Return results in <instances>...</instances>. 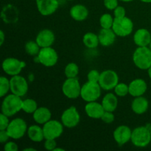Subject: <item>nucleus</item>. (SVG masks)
<instances>
[{
  "label": "nucleus",
  "instance_id": "4c0bfd02",
  "mask_svg": "<svg viewBox=\"0 0 151 151\" xmlns=\"http://www.w3.org/2000/svg\"><path fill=\"white\" fill-rule=\"evenodd\" d=\"M114 14L115 18H123L125 16V10L122 6H117L114 10Z\"/></svg>",
  "mask_w": 151,
  "mask_h": 151
},
{
  "label": "nucleus",
  "instance_id": "20e7f679",
  "mask_svg": "<svg viewBox=\"0 0 151 151\" xmlns=\"http://www.w3.org/2000/svg\"><path fill=\"white\" fill-rule=\"evenodd\" d=\"M101 88L98 83L88 81L81 87V97L88 103L96 101L101 95Z\"/></svg>",
  "mask_w": 151,
  "mask_h": 151
},
{
  "label": "nucleus",
  "instance_id": "7c9ffc66",
  "mask_svg": "<svg viewBox=\"0 0 151 151\" xmlns=\"http://www.w3.org/2000/svg\"><path fill=\"white\" fill-rule=\"evenodd\" d=\"M10 90V81L5 77L0 78V97H3Z\"/></svg>",
  "mask_w": 151,
  "mask_h": 151
},
{
  "label": "nucleus",
  "instance_id": "1a4fd4ad",
  "mask_svg": "<svg viewBox=\"0 0 151 151\" xmlns=\"http://www.w3.org/2000/svg\"><path fill=\"white\" fill-rule=\"evenodd\" d=\"M119 81L118 75L113 70H106L100 74L98 83L103 89L109 91L116 87Z\"/></svg>",
  "mask_w": 151,
  "mask_h": 151
},
{
  "label": "nucleus",
  "instance_id": "4be33fe9",
  "mask_svg": "<svg viewBox=\"0 0 151 151\" xmlns=\"http://www.w3.org/2000/svg\"><path fill=\"white\" fill-rule=\"evenodd\" d=\"M70 16L75 20L82 22L88 17V10L83 4H76L70 9Z\"/></svg>",
  "mask_w": 151,
  "mask_h": 151
},
{
  "label": "nucleus",
  "instance_id": "79ce46f5",
  "mask_svg": "<svg viewBox=\"0 0 151 151\" xmlns=\"http://www.w3.org/2000/svg\"><path fill=\"white\" fill-rule=\"evenodd\" d=\"M29 150H31V151H36V150H35V149H33V148H25V149H24V150H23V151H29Z\"/></svg>",
  "mask_w": 151,
  "mask_h": 151
},
{
  "label": "nucleus",
  "instance_id": "6ab92c4d",
  "mask_svg": "<svg viewBox=\"0 0 151 151\" xmlns=\"http://www.w3.org/2000/svg\"><path fill=\"white\" fill-rule=\"evenodd\" d=\"M134 41L138 47H147L151 41L150 32L146 29H139L134 34Z\"/></svg>",
  "mask_w": 151,
  "mask_h": 151
},
{
  "label": "nucleus",
  "instance_id": "412c9836",
  "mask_svg": "<svg viewBox=\"0 0 151 151\" xmlns=\"http://www.w3.org/2000/svg\"><path fill=\"white\" fill-rule=\"evenodd\" d=\"M148 106L149 103L147 99L140 96V97H137L133 100L131 109L133 111L137 114H142L147 111Z\"/></svg>",
  "mask_w": 151,
  "mask_h": 151
},
{
  "label": "nucleus",
  "instance_id": "0eeeda50",
  "mask_svg": "<svg viewBox=\"0 0 151 151\" xmlns=\"http://www.w3.org/2000/svg\"><path fill=\"white\" fill-rule=\"evenodd\" d=\"M81 87L76 78H67L62 86V91L68 98L76 99L81 96Z\"/></svg>",
  "mask_w": 151,
  "mask_h": 151
},
{
  "label": "nucleus",
  "instance_id": "f8f14e48",
  "mask_svg": "<svg viewBox=\"0 0 151 151\" xmlns=\"http://www.w3.org/2000/svg\"><path fill=\"white\" fill-rule=\"evenodd\" d=\"M10 91L13 94L19 97H24L28 91V83L24 77L20 75L12 76L10 80Z\"/></svg>",
  "mask_w": 151,
  "mask_h": 151
},
{
  "label": "nucleus",
  "instance_id": "2f4dec72",
  "mask_svg": "<svg viewBox=\"0 0 151 151\" xmlns=\"http://www.w3.org/2000/svg\"><path fill=\"white\" fill-rule=\"evenodd\" d=\"M114 91L119 97H125L129 93V86L125 83H118L114 88Z\"/></svg>",
  "mask_w": 151,
  "mask_h": 151
},
{
  "label": "nucleus",
  "instance_id": "7ed1b4c3",
  "mask_svg": "<svg viewBox=\"0 0 151 151\" xmlns=\"http://www.w3.org/2000/svg\"><path fill=\"white\" fill-rule=\"evenodd\" d=\"M131 142L138 147H145L150 144L151 141L150 128L147 126H140L132 131Z\"/></svg>",
  "mask_w": 151,
  "mask_h": 151
},
{
  "label": "nucleus",
  "instance_id": "473e14b6",
  "mask_svg": "<svg viewBox=\"0 0 151 151\" xmlns=\"http://www.w3.org/2000/svg\"><path fill=\"white\" fill-rule=\"evenodd\" d=\"M87 78H88V81L93 83H98L100 78V74L99 73V72L97 70L93 69V70L90 71L88 72V75H87Z\"/></svg>",
  "mask_w": 151,
  "mask_h": 151
},
{
  "label": "nucleus",
  "instance_id": "f03ea898",
  "mask_svg": "<svg viewBox=\"0 0 151 151\" xmlns=\"http://www.w3.org/2000/svg\"><path fill=\"white\" fill-rule=\"evenodd\" d=\"M133 60L139 69H148L151 66V50L147 47H139L133 55Z\"/></svg>",
  "mask_w": 151,
  "mask_h": 151
},
{
  "label": "nucleus",
  "instance_id": "37998d69",
  "mask_svg": "<svg viewBox=\"0 0 151 151\" xmlns=\"http://www.w3.org/2000/svg\"><path fill=\"white\" fill-rule=\"evenodd\" d=\"M140 1L145 3H151V0H140Z\"/></svg>",
  "mask_w": 151,
  "mask_h": 151
},
{
  "label": "nucleus",
  "instance_id": "c756f323",
  "mask_svg": "<svg viewBox=\"0 0 151 151\" xmlns=\"http://www.w3.org/2000/svg\"><path fill=\"white\" fill-rule=\"evenodd\" d=\"M114 19L112 16L109 13H105L100 17V24L102 28L104 29H110L112 28L114 24Z\"/></svg>",
  "mask_w": 151,
  "mask_h": 151
},
{
  "label": "nucleus",
  "instance_id": "a211bd4d",
  "mask_svg": "<svg viewBox=\"0 0 151 151\" xmlns=\"http://www.w3.org/2000/svg\"><path fill=\"white\" fill-rule=\"evenodd\" d=\"M85 111L86 114L92 119H101L105 112V109L102 103L100 104L94 101L89 102L86 105Z\"/></svg>",
  "mask_w": 151,
  "mask_h": 151
},
{
  "label": "nucleus",
  "instance_id": "ea45409f",
  "mask_svg": "<svg viewBox=\"0 0 151 151\" xmlns=\"http://www.w3.org/2000/svg\"><path fill=\"white\" fill-rule=\"evenodd\" d=\"M10 138L7 130H0V142L4 143Z\"/></svg>",
  "mask_w": 151,
  "mask_h": 151
},
{
  "label": "nucleus",
  "instance_id": "c85d7f7f",
  "mask_svg": "<svg viewBox=\"0 0 151 151\" xmlns=\"http://www.w3.org/2000/svg\"><path fill=\"white\" fill-rule=\"evenodd\" d=\"M25 51L29 55H36L40 52V46L37 44L36 41H28L25 44Z\"/></svg>",
  "mask_w": 151,
  "mask_h": 151
},
{
  "label": "nucleus",
  "instance_id": "b1692460",
  "mask_svg": "<svg viewBox=\"0 0 151 151\" xmlns=\"http://www.w3.org/2000/svg\"><path fill=\"white\" fill-rule=\"evenodd\" d=\"M102 105L106 111L114 112L118 106V99L112 93H108L102 100Z\"/></svg>",
  "mask_w": 151,
  "mask_h": 151
},
{
  "label": "nucleus",
  "instance_id": "9b49d317",
  "mask_svg": "<svg viewBox=\"0 0 151 151\" xmlns=\"http://www.w3.org/2000/svg\"><path fill=\"white\" fill-rule=\"evenodd\" d=\"M62 124L58 120H50L46 122L43 126L45 139H55L60 137L63 131V127Z\"/></svg>",
  "mask_w": 151,
  "mask_h": 151
},
{
  "label": "nucleus",
  "instance_id": "09e8293b",
  "mask_svg": "<svg viewBox=\"0 0 151 151\" xmlns=\"http://www.w3.org/2000/svg\"><path fill=\"white\" fill-rule=\"evenodd\" d=\"M68 1H73V0H68Z\"/></svg>",
  "mask_w": 151,
  "mask_h": 151
},
{
  "label": "nucleus",
  "instance_id": "4468645a",
  "mask_svg": "<svg viewBox=\"0 0 151 151\" xmlns=\"http://www.w3.org/2000/svg\"><path fill=\"white\" fill-rule=\"evenodd\" d=\"M37 8L42 16H50L59 7L58 0H35Z\"/></svg>",
  "mask_w": 151,
  "mask_h": 151
},
{
  "label": "nucleus",
  "instance_id": "dca6fc26",
  "mask_svg": "<svg viewBox=\"0 0 151 151\" xmlns=\"http://www.w3.org/2000/svg\"><path fill=\"white\" fill-rule=\"evenodd\" d=\"M35 41L41 48L51 47L55 41V35L50 29H44L38 32Z\"/></svg>",
  "mask_w": 151,
  "mask_h": 151
},
{
  "label": "nucleus",
  "instance_id": "bb28decb",
  "mask_svg": "<svg viewBox=\"0 0 151 151\" xmlns=\"http://www.w3.org/2000/svg\"><path fill=\"white\" fill-rule=\"evenodd\" d=\"M38 109V105L33 99H26L23 100L22 110L27 114H33Z\"/></svg>",
  "mask_w": 151,
  "mask_h": 151
},
{
  "label": "nucleus",
  "instance_id": "9d476101",
  "mask_svg": "<svg viewBox=\"0 0 151 151\" xmlns=\"http://www.w3.org/2000/svg\"><path fill=\"white\" fill-rule=\"evenodd\" d=\"M26 66L24 61H22L14 58H7L4 59L2 63V69L7 75L10 76L18 75L22 69Z\"/></svg>",
  "mask_w": 151,
  "mask_h": 151
},
{
  "label": "nucleus",
  "instance_id": "393cba45",
  "mask_svg": "<svg viewBox=\"0 0 151 151\" xmlns=\"http://www.w3.org/2000/svg\"><path fill=\"white\" fill-rule=\"evenodd\" d=\"M27 135L29 139L35 142H40L45 139L43 128H41L38 125H31L27 129Z\"/></svg>",
  "mask_w": 151,
  "mask_h": 151
},
{
  "label": "nucleus",
  "instance_id": "39448f33",
  "mask_svg": "<svg viewBox=\"0 0 151 151\" xmlns=\"http://www.w3.org/2000/svg\"><path fill=\"white\" fill-rule=\"evenodd\" d=\"M134 29V24L129 18H114L112 29L116 35L125 37L129 35Z\"/></svg>",
  "mask_w": 151,
  "mask_h": 151
},
{
  "label": "nucleus",
  "instance_id": "a878e982",
  "mask_svg": "<svg viewBox=\"0 0 151 151\" xmlns=\"http://www.w3.org/2000/svg\"><path fill=\"white\" fill-rule=\"evenodd\" d=\"M83 41L84 45L89 49L96 48L100 43L98 35H95L93 32L86 33L83 38Z\"/></svg>",
  "mask_w": 151,
  "mask_h": 151
},
{
  "label": "nucleus",
  "instance_id": "a19ab883",
  "mask_svg": "<svg viewBox=\"0 0 151 151\" xmlns=\"http://www.w3.org/2000/svg\"><path fill=\"white\" fill-rule=\"evenodd\" d=\"M0 36H1V41H0V44H1V45H2L3 43H4V32H3L2 30L0 31Z\"/></svg>",
  "mask_w": 151,
  "mask_h": 151
},
{
  "label": "nucleus",
  "instance_id": "f3484780",
  "mask_svg": "<svg viewBox=\"0 0 151 151\" xmlns=\"http://www.w3.org/2000/svg\"><path fill=\"white\" fill-rule=\"evenodd\" d=\"M129 94L134 97L142 96L147 91V83L142 79H135L129 84Z\"/></svg>",
  "mask_w": 151,
  "mask_h": 151
},
{
  "label": "nucleus",
  "instance_id": "c9c22d12",
  "mask_svg": "<svg viewBox=\"0 0 151 151\" xmlns=\"http://www.w3.org/2000/svg\"><path fill=\"white\" fill-rule=\"evenodd\" d=\"M118 1L119 0H104L103 3L104 5L108 10H114L118 6Z\"/></svg>",
  "mask_w": 151,
  "mask_h": 151
},
{
  "label": "nucleus",
  "instance_id": "58836bf2",
  "mask_svg": "<svg viewBox=\"0 0 151 151\" xmlns=\"http://www.w3.org/2000/svg\"><path fill=\"white\" fill-rule=\"evenodd\" d=\"M4 150L5 151H17L19 150L18 145L13 142H7L4 146Z\"/></svg>",
  "mask_w": 151,
  "mask_h": 151
},
{
  "label": "nucleus",
  "instance_id": "ddd939ff",
  "mask_svg": "<svg viewBox=\"0 0 151 151\" xmlns=\"http://www.w3.org/2000/svg\"><path fill=\"white\" fill-rule=\"evenodd\" d=\"M81 119L79 113L75 106H71L63 111L61 116V122L65 127L75 128L78 125Z\"/></svg>",
  "mask_w": 151,
  "mask_h": 151
},
{
  "label": "nucleus",
  "instance_id": "5701e85b",
  "mask_svg": "<svg viewBox=\"0 0 151 151\" xmlns=\"http://www.w3.org/2000/svg\"><path fill=\"white\" fill-rule=\"evenodd\" d=\"M52 114L50 111L46 107L38 108L33 113V119L38 124L44 125L46 122L50 120Z\"/></svg>",
  "mask_w": 151,
  "mask_h": 151
},
{
  "label": "nucleus",
  "instance_id": "6e6552de",
  "mask_svg": "<svg viewBox=\"0 0 151 151\" xmlns=\"http://www.w3.org/2000/svg\"><path fill=\"white\" fill-rule=\"evenodd\" d=\"M37 58L38 62L47 67L55 66L58 60V53L51 47L41 48Z\"/></svg>",
  "mask_w": 151,
  "mask_h": 151
},
{
  "label": "nucleus",
  "instance_id": "e433bc0d",
  "mask_svg": "<svg viewBox=\"0 0 151 151\" xmlns=\"http://www.w3.org/2000/svg\"><path fill=\"white\" fill-rule=\"evenodd\" d=\"M56 146H57L56 142L52 139H47L44 142V147L47 150H54Z\"/></svg>",
  "mask_w": 151,
  "mask_h": 151
},
{
  "label": "nucleus",
  "instance_id": "8fccbe9b",
  "mask_svg": "<svg viewBox=\"0 0 151 151\" xmlns=\"http://www.w3.org/2000/svg\"><path fill=\"white\" fill-rule=\"evenodd\" d=\"M150 134H151V128H150Z\"/></svg>",
  "mask_w": 151,
  "mask_h": 151
},
{
  "label": "nucleus",
  "instance_id": "f257e3e1",
  "mask_svg": "<svg viewBox=\"0 0 151 151\" xmlns=\"http://www.w3.org/2000/svg\"><path fill=\"white\" fill-rule=\"evenodd\" d=\"M23 100L21 97L13 94L7 95L1 104V113L7 116H12L22 110Z\"/></svg>",
  "mask_w": 151,
  "mask_h": 151
},
{
  "label": "nucleus",
  "instance_id": "c03bdc74",
  "mask_svg": "<svg viewBox=\"0 0 151 151\" xmlns=\"http://www.w3.org/2000/svg\"><path fill=\"white\" fill-rule=\"evenodd\" d=\"M54 151H65L64 149H62V148H55Z\"/></svg>",
  "mask_w": 151,
  "mask_h": 151
},
{
  "label": "nucleus",
  "instance_id": "cd10ccee",
  "mask_svg": "<svg viewBox=\"0 0 151 151\" xmlns=\"http://www.w3.org/2000/svg\"><path fill=\"white\" fill-rule=\"evenodd\" d=\"M65 75L67 78H76L79 72L78 66L75 63H69L65 68Z\"/></svg>",
  "mask_w": 151,
  "mask_h": 151
},
{
  "label": "nucleus",
  "instance_id": "de8ad7c7",
  "mask_svg": "<svg viewBox=\"0 0 151 151\" xmlns=\"http://www.w3.org/2000/svg\"><path fill=\"white\" fill-rule=\"evenodd\" d=\"M149 46H150V50H151V41H150V44H149Z\"/></svg>",
  "mask_w": 151,
  "mask_h": 151
},
{
  "label": "nucleus",
  "instance_id": "423d86ee",
  "mask_svg": "<svg viewBox=\"0 0 151 151\" xmlns=\"http://www.w3.org/2000/svg\"><path fill=\"white\" fill-rule=\"evenodd\" d=\"M27 131V123L23 119L16 118L10 122L7 131L10 138L13 139H19L24 137L26 131Z\"/></svg>",
  "mask_w": 151,
  "mask_h": 151
},
{
  "label": "nucleus",
  "instance_id": "f704fd0d",
  "mask_svg": "<svg viewBox=\"0 0 151 151\" xmlns=\"http://www.w3.org/2000/svg\"><path fill=\"white\" fill-rule=\"evenodd\" d=\"M9 116H6L3 113H1L0 114V130H7L10 121L8 119Z\"/></svg>",
  "mask_w": 151,
  "mask_h": 151
},
{
  "label": "nucleus",
  "instance_id": "72a5a7b5",
  "mask_svg": "<svg viewBox=\"0 0 151 151\" xmlns=\"http://www.w3.org/2000/svg\"><path fill=\"white\" fill-rule=\"evenodd\" d=\"M101 119L105 122V123L110 124L114 121V115L113 114V112L106 111H105L104 114L102 116Z\"/></svg>",
  "mask_w": 151,
  "mask_h": 151
},
{
  "label": "nucleus",
  "instance_id": "2eb2a0df",
  "mask_svg": "<svg viewBox=\"0 0 151 151\" xmlns=\"http://www.w3.org/2000/svg\"><path fill=\"white\" fill-rule=\"evenodd\" d=\"M132 131L131 128L126 125H120L114 131V138L119 146L126 144L131 139Z\"/></svg>",
  "mask_w": 151,
  "mask_h": 151
},
{
  "label": "nucleus",
  "instance_id": "aec40b11",
  "mask_svg": "<svg viewBox=\"0 0 151 151\" xmlns=\"http://www.w3.org/2000/svg\"><path fill=\"white\" fill-rule=\"evenodd\" d=\"M116 35L112 28L110 29L102 28L98 35L100 44L103 47H109L112 45L116 39Z\"/></svg>",
  "mask_w": 151,
  "mask_h": 151
},
{
  "label": "nucleus",
  "instance_id": "a18cd8bd",
  "mask_svg": "<svg viewBox=\"0 0 151 151\" xmlns=\"http://www.w3.org/2000/svg\"><path fill=\"white\" fill-rule=\"evenodd\" d=\"M147 70H148V75H149V77H150V78H151V66L150 68H149L148 69H147Z\"/></svg>",
  "mask_w": 151,
  "mask_h": 151
},
{
  "label": "nucleus",
  "instance_id": "49530a36",
  "mask_svg": "<svg viewBox=\"0 0 151 151\" xmlns=\"http://www.w3.org/2000/svg\"><path fill=\"white\" fill-rule=\"evenodd\" d=\"M119 1H124V2H129V1H134V0H119Z\"/></svg>",
  "mask_w": 151,
  "mask_h": 151
}]
</instances>
